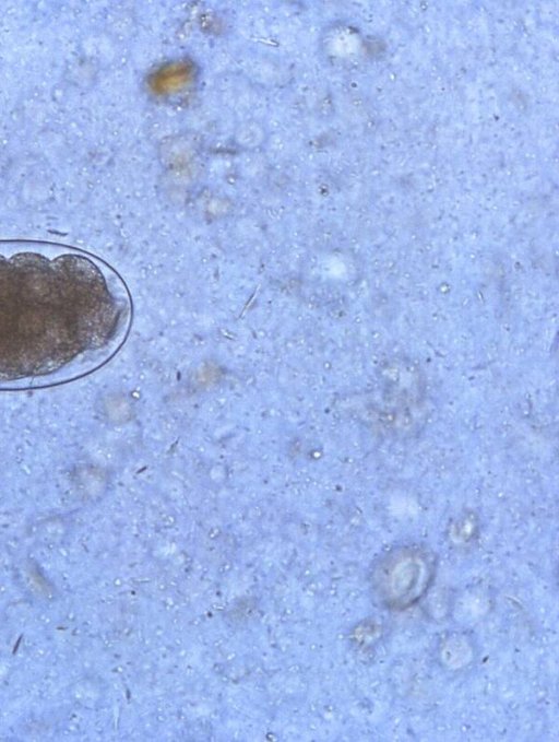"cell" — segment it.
Returning a JSON list of instances; mask_svg holds the SVG:
<instances>
[{
  "mask_svg": "<svg viewBox=\"0 0 559 742\" xmlns=\"http://www.w3.org/2000/svg\"><path fill=\"white\" fill-rule=\"evenodd\" d=\"M129 313L123 283L97 258L0 247V387L79 373L115 343Z\"/></svg>",
  "mask_w": 559,
  "mask_h": 742,
  "instance_id": "6da1fadb",
  "label": "cell"
}]
</instances>
